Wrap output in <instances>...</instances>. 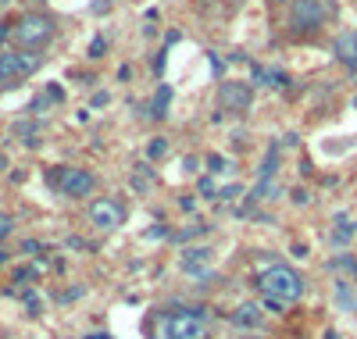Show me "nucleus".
<instances>
[{"mask_svg":"<svg viewBox=\"0 0 357 339\" xmlns=\"http://www.w3.org/2000/svg\"><path fill=\"white\" fill-rule=\"evenodd\" d=\"M268 307H275V311H282V307L296 303L304 296V279L296 275L289 264H272V268H264L261 271V279H257Z\"/></svg>","mask_w":357,"mask_h":339,"instance_id":"obj_1","label":"nucleus"},{"mask_svg":"<svg viewBox=\"0 0 357 339\" xmlns=\"http://www.w3.org/2000/svg\"><path fill=\"white\" fill-rule=\"evenodd\" d=\"M50 36H54V22L47 18V15H22L18 22H15V33H11V40H15V47L18 50H43L47 43H50Z\"/></svg>","mask_w":357,"mask_h":339,"instance_id":"obj_2","label":"nucleus"},{"mask_svg":"<svg viewBox=\"0 0 357 339\" xmlns=\"http://www.w3.org/2000/svg\"><path fill=\"white\" fill-rule=\"evenodd\" d=\"M207 318L200 311H172L161 318V339H204Z\"/></svg>","mask_w":357,"mask_h":339,"instance_id":"obj_3","label":"nucleus"},{"mask_svg":"<svg viewBox=\"0 0 357 339\" xmlns=\"http://www.w3.org/2000/svg\"><path fill=\"white\" fill-rule=\"evenodd\" d=\"M40 68V54H15V50H0V86H8V82H18L25 75H33Z\"/></svg>","mask_w":357,"mask_h":339,"instance_id":"obj_4","label":"nucleus"},{"mask_svg":"<svg viewBox=\"0 0 357 339\" xmlns=\"http://www.w3.org/2000/svg\"><path fill=\"white\" fill-rule=\"evenodd\" d=\"M325 25V8L321 0H296L289 11V29L293 33H314Z\"/></svg>","mask_w":357,"mask_h":339,"instance_id":"obj_5","label":"nucleus"},{"mask_svg":"<svg viewBox=\"0 0 357 339\" xmlns=\"http://www.w3.org/2000/svg\"><path fill=\"white\" fill-rule=\"evenodd\" d=\"M89 222H93L97 229H104V232H111V229H118L126 222V207L118 200H111V197H100V200L89 204Z\"/></svg>","mask_w":357,"mask_h":339,"instance_id":"obj_6","label":"nucleus"},{"mask_svg":"<svg viewBox=\"0 0 357 339\" xmlns=\"http://www.w3.org/2000/svg\"><path fill=\"white\" fill-rule=\"evenodd\" d=\"M54 182L65 197H89L93 193V175L82 172V168H61Z\"/></svg>","mask_w":357,"mask_h":339,"instance_id":"obj_7","label":"nucleus"},{"mask_svg":"<svg viewBox=\"0 0 357 339\" xmlns=\"http://www.w3.org/2000/svg\"><path fill=\"white\" fill-rule=\"evenodd\" d=\"M218 100H222L225 111H243V107L250 104V89H247L243 82H225V86L218 89Z\"/></svg>","mask_w":357,"mask_h":339,"instance_id":"obj_8","label":"nucleus"},{"mask_svg":"<svg viewBox=\"0 0 357 339\" xmlns=\"http://www.w3.org/2000/svg\"><path fill=\"white\" fill-rule=\"evenodd\" d=\"M336 54L347 61V65H357V33H347L336 40Z\"/></svg>","mask_w":357,"mask_h":339,"instance_id":"obj_9","label":"nucleus"},{"mask_svg":"<svg viewBox=\"0 0 357 339\" xmlns=\"http://www.w3.org/2000/svg\"><path fill=\"white\" fill-rule=\"evenodd\" d=\"M204 264H207V250H190V257L183 261V268L190 275H204Z\"/></svg>","mask_w":357,"mask_h":339,"instance_id":"obj_10","label":"nucleus"},{"mask_svg":"<svg viewBox=\"0 0 357 339\" xmlns=\"http://www.w3.org/2000/svg\"><path fill=\"white\" fill-rule=\"evenodd\" d=\"M236 322H247V325H261V315H257V307H250V303H243L240 311H236Z\"/></svg>","mask_w":357,"mask_h":339,"instance_id":"obj_11","label":"nucleus"},{"mask_svg":"<svg viewBox=\"0 0 357 339\" xmlns=\"http://www.w3.org/2000/svg\"><path fill=\"white\" fill-rule=\"evenodd\" d=\"M11 236V214H0V243Z\"/></svg>","mask_w":357,"mask_h":339,"instance_id":"obj_12","label":"nucleus"},{"mask_svg":"<svg viewBox=\"0 0 357 339\" xmlns=\"http://www.w3.org/2000/svg\"><path fill=\"white\" fill-rule=\"evenodd\" d=\"M146 153H151V158H161V153H165V143H161V140L151 143V150H146Z\"/></svg>","mask_w":357,"mask_h":339,"instance_id":"obj_13","label":"nucleus"},{"mask_svg":"<svg viewBox=\"0 0 357 339\" xmlns=\"http://www.w3.org/2000/svg\"><path fill=\"white\" fill-rule=\"evenodd\" d=\"M89 339H107V336H89Z\"/></svg>","mask_w":357,"mask_h":339,"instance_id":"obj_14","label":"nucleus"},{"mask_svg":"<svg viewBox=\"0 0 357 339\" xmlns=\"http://www.w3.org/2000/svg\"><path fill=\"white\" fill-rule=\"evenodd\" d=\"M243 339H254V336H243Z\"/></svg>","mask_w":357,"mask_h":339,"instance_id":"obj_15","label":"nucleus"},{"mask_svg":"<svg viewBox=\"0 0 357 339\" xmlns=\"http://www.w3.org/2000/svg\"><path fill=\"white\" fill-rule=\"evenodd\" d=\"M275 4H282V0H275Z\"/></svg>","mask_w":357,"mask_h":339,"instance_id":"obj_16","label":"nucleus"}]
</instances>
